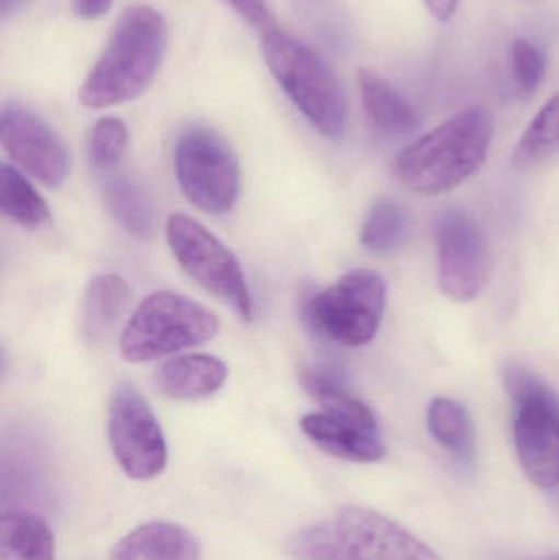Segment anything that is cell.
Instances as JSON below:
<instances>
[{
    "label": "cell",
    "mask_w": 559,
    "mask_h": 560,
    "mask_svg": "<svg viewBox=\"0 0 559 560\" xmlns=\"http://www.w3.org/2000/svg\"><path fill=\"white\" fill-rule=\"evenodd\" d=\"M492 135L488 108L473 105L404 148L394 161V173L420 196L450 192L481 170Z\"/></svg>",
    "instance_id": "cell-1"
},
{
    "label": "cell",
    "mask_w": 559,
    "mask_h": 560,
    "mask_svg": "<svg viewBox=\"0 0 559 560\" xmlns=\"http://www.w3.org/2000/svg\"><path fill=\"white\" fill-rule=\"evenodd\" d=\"M167 48V25L150 5L128 9L79 89L84 107L107 108L148 91Z\"/></svg>",
    "instance_id": "cell-2"
},
{
    "label": "cell",
    "mask_w": 559,
    "mask_h": 560,
    "mask_svg": "<svg viewBox=\"0 0 559 560\" xmlns=\"http://www.w3.org/2000/svg\"><path fill=\"white\" fill-rule=\"evenodd\" d=\"M263 56L295 107L328 140L343 138L348 102L337 74L311 46L281 30H266Z\"/></svg>",
    "instance_id": "cell-3"
},
{
    "label": "cell",
    "mask_w": 559,
    "mask_h": 560,
    "mask_svg": "<svg viewBox=\"0 0 559 560\" xmlns=\"http://www.w3.org/2000/svg\"><path fill=\"white\" fill-rule=\"evenodd\" d=\"M219 316L189 296L154 292L143 300L125 325L121 358L131 364L156 361L212 341Z\"/></svg>",
    "instance_id": "cell-4"
},
{
    "label": "cell",
    "mask_w": 559,
    "mask_h": 560,
    "mask_svg": "<svg viewBox=\"0 0 559 560\" xmlns=\"http://www.w3.org/2000/svg\"><path fill=\"white\" fill-rule=\"evenodd\" d=\"M505 390L514 401V440L519 460L538 489L559 487V400L537 374L505 362L501 371Z\"/></svg>",
    "instance_id": "cell-5"
},
{
    "label": "cell",
    "mask_w": 559,
    "mask_h": 560,
    "mask_svg": "<svg viewBox=\"0 0 559 560\" xmlns=\"http://www.w3.org/2000/svg\"><path fill=\"white\" fill-rule=\"evenodd\" d=\"M386 282L370 269H353L305 302L308 325L345 348L373 341L386 312Z\"/></svg>",
    "instance_id": "cell-6"
},
{
    "label": "cell",
    "mask_w": 559,
    "mask_h": 560,
    "mask_svg": "<svg viewBox=\"0 0 559 560\" xmlns=\"http://www.w3.org/2000/svg\"><path fill=\"white\" fill-rule=\"evenodd\" d=\"M174 173L186 199L210 215H225L238 200V158L212 128L194 125L183 130L174 147Z\"/></svg>",
    "instance_id": "cell-7"
},
{
    "label": "cell",
    "mask_w": 559,
    "mask_h": 560,
    "mask_svg": "<svg viewBox=\"0 0 559 560\" xmlns=\"http://www.w3.org/2000/svg\"><path fill=\"white\" fill-rule=\"evenodd\" d=\"M166 238L174 258L190 279L225 302L240 318L252 322L255 305L245 272L223 242L184 213L167 219Z\"/></svg>",
    "instance_id": "cell-8"
},
{
    "label": "cell",
    "mask_w": 559,
    "mask_h": 560,
    "mask_svg": "<svg viewBox=\"0 0 559 560\" xmlns=\"http://www.w3.org/2000/svg\"><path fill=\"white\" fill-rule=\"evenodd\" d=\"M108 441L118 466L130 479L151 480L167 464V446L160 421L147 398L120 385L108 405Z\"/></svg>",
    "instance_id": "cell-9"
},
{
    "label": "cell",
    "mask_w": 559,
    "mask_h": 560,
    "mask_svg": "<svg viewBox=\"0 0 559 560\" xmlns=\"http://www.w3.org/2000/svg\"><path fill=\"white\" fill-rule=\"evenodd\" d=\"M435 242L443 295L456 303L471 302L491 275V252L485 232L466 210L452 207L436 220Z\"/></svg>",
    "instance_id": "cell-10"
},
{
    "label": "cell",
    "mask_w": 559,
    "mask_h": 560,
    "mask_svg": "<svg viewBox=\"0 0 559 560\" xmlns=\"http://www.w3.org/2000/svg\"><path fill=\"white\" fill-rule=\"evenodd\" d=\"M0 141L10 160L48 189H58L71 173V154L58 133L19 104L0 110Z\"/></svg>",
    "instance_id": "cell-11"
},
{
    "label": "cell",
    "mask_w": 559,
    "mask_h": 560,
    "mask_svg": "<svg viewBox=\"0 0 559 560\" xmlns=\"http://www.w3.org/2000/svg\"><path fill=\"white\" fill-rule=\"evenodd\" d=\"M335 526L353 560H443L403 526L374 510L341 506Z\"/></svg>",
    "instance_id": "cell-12"
},
{
    "label": "cell",
    "mask_w": 559,
    "mask_h": 560,
    "mask_svg": "<svg viewBox=\"0 0 559 560\" xmlns=\"http://www.w3.org/2000/svg\"><path fill=\"white\" fill-rule=\"evenodd\" d=\"M229 365L213 354H184L156 369L154 384L161 394L179 401L212 397L225 385Z\"/></svg>",
    "instance_id": "cell-13"
},
{
    "label": "cell",
    "mask_w": 559,
    "mask_h": 560,
    "mask_svg": "<svg viewBox=\"0 0 559 560\" xmlns=\"http://www.w3.org/2000/svg\"><path fill=\"white\" fill-rule=\"evenodd\" d=\"M305 436L324 453L350 463H376L386 456L380 431L366 430L328 413H308L301 420Z\"/></svg>",
    "instance_id": "cell-14"
},
{
    "label": "cell",
    "mask_w": 559,
    "mask_h": 560,
    "mask_svg": "<svg viewBox=\"0 0 559 560\" xmlns=\"http://www.w3.org/2000/svg\"><path fill=\"white\" fill-rule=\"evenodd\" d=\"M200 542L189 529L167 522L138 526L114 546L110 560H199Z\"/></svg>",
    "instance_id": "cell-15"
},
{
    "label": "cell",
    "mask_w": 559,
    "mask_h": 560,
    "mask_svg": "<svg viewBox=\"0 0 559 560\" xmlns=\"http://www.w3.org/2000/svg\"><path fill=\"white\" fill-rule=\"evenodd\" d=\"M127 280L118 275H98L85 287L81 306V331L89 342H101L117 325L130 303Z\"/></svg>",
    "instance_id": "cell-16"
},
{
    "label": "cell",
    "mask_w": 559,
    "mask_h": 560,
    "mask_svg": "<svg viewBox=\"0 0 559 560\" xmlns=\"http://www.w3.org/2000/svg\"><path fill=\"white\" fill-rule=\"evenodd\" d=\"M358 84L364 112L381 131L400 137L417 130L419 117L412 105L383 75L361 69Z\"/></svg>",
    "instance_id": "cell-17"
},
{
    "label": "cell",
    "mask_w": 559,
    "mask_h": 560,
    "mask_svg": "<svg viewBox=\"0 0 559 560\" xmlns=\"http://www.w3.org/2000/svg\"><path fill=\"white\" fill-rule=\"evenodd\" d=\"M55 535L43 516L5 510L0 516V560H55Z\"/></svg>",
    "instance_id": "cell-18"
},
{
    "label": "cell",
    "mask_w": 559,
    "mask_h": 560,
    "mask_svg": "<svg viewBox=\"0 0 559 560\" xmlns=\"http://www.w3.org/2000/svg\"><path fill=\"white\" fill-rule=\"evenodd\" d=\"M102 197L112 219L135 238L148 240L156 229L153 200L141 184L118 174L105 179Z\"/></svg>",
    "instance_id": "cell-19"
},
{
    "label": "cell",
    "mask_w": 559,
    "mask_h": 560,
    "mask_svg": "<svg viewBox=\"0 0 559 560\" xmlns=\"http://www.w3.org/2000/svg\"><path fill=\"white\" fill-rule=\"evenodd\" d=\"M301 384L308 395L321 405L324 413L340 420L350 421L371 431H380L373 410L360 398L354 397L334 375L321 369L304 368Z\"/></svg>",
    "instance_id": "cell-20"
},
{
    "label": "cell",
    "mask_w": 559,
    "mask_h": 560,
    "mask_svg": "<svg viewBox=\"0 0 559 560\" xmlns=\"http://www.w3.org/2000/svg\"><path fill=\"white\" fill-rule=\"evenodd\" d=\"M430 433L459 463L471 464L476 457V431L468 410L452 398L436 397L427 413Z\"/></svg>",
    "instance_id": "cell-21"
},
{
    "label": "cell",
    "mask_w": 559,
    "mask_h": 560,
    "mask_svg": "<svg viewBox=\"0 0 559 560\" xmlns=\"http://www.w3.org/2000/svg\"><path fill=\"white\" fill-rule=\"evenodd\" d=\"M412 235V215L403 203L393 199H381L371 206L363 226L361 245L376 255L397 252Z\"/></svg>",
    "instance_id": "cell-22"
},
{
    "label": "cell",
    "mask_w": 559,
    "mask_h": 560,
    "mask_svg": "<svg viewBox=\"0 0 559 560\" xmlns=\"http://www.w3.org/2000/svg\"><path fill=\"white\" fill-rule=\"evenodd\" d=\"M0 209L7 219L28 230L45 229L51 212L38 190L16 167H0Z\"/></svg>",
    "instance_id": "cell-23"
},
{
    "label": "cell",
    "mask_w": 559,
    "mask_h": 560,
    "mask_svg": "<svg viewBox=\"0 0 559 560\" xmlns=\"http://www.w3.org/2000/svg\"><path fill=\"white\" fill-rule=\"evenodd\" d=\"M559 151V92L540 108L514 151L515 166L532 170L547 163Z\"/></svg>",
    "instance_id": "cell-24"
},
{
    "label": "cell",
    "mask_w": 559,
    "mask_h": 560,
    "mask_svg": "<svg viewBox=\"0 0 559 560\" xmlns=\"http://www.w3.org/2000/svg\"><path fill=\"white\" fill-rule=\"evenodd\" d=\"M286 549L295 560H353L345 548L335 523H321L299 529L289 538Z\"/></svg>",
    "instance_id": "cell-25"
},
{
    "label": "cell",
    "mask_w": 559,
    "mask_h": 560,
    "mask_svg": "<svg viewBox=\"0 0 559 560\" xmlns=\"http://www.w3.org/2000/svg\"><path fill=\"white\" fill-rule=\"evenodd\" d=\"M128 144V128L120 118H98L89 135V161L97 171H110L120 163Z\"/></svg>",
    "instance_id": "cell-26"
},
{
    "label": "cell",
    "mask_w": 559,
    "mask_h": 560,
    "mask_svg": "<svg viewBox=\"0 0 559 560\" xmlns=\"http://www.w3.org/2000/svg\"><path fill=\"white\" fill-rule=\"evenodd\" d=\"M512 75L519 92L531 97L545 78V58L540 49L525 38H517L511 49Z\"/></svg>",
    "instance_id": "cell-27"
},
{
    "label": "cell",
    "mask_w": 559,
    "mask_h": 560,
    "mask_svg": "<svg viewBox=\"0 0 559 560\" xmlns=\"http://www.w3.org/2000/svg\"><path fill=\"white\" fill-rule=\"evenodd\" d=\"M243 19L253 25L261 26L269 22V10L266 0H226Z\"/></svg>",
    "instance_id": "cell-28"
},
{
    "label": "cell",
    "mask_w": 559,
    "mask_h": 560,
    "mask_svg": "<svg viewBox=\"0 0 559 560\" xmlns=\"http://www.w3.org/2000/svg\"><path fill=\"white\" fill-rule=\"evenodd\" d=\"M114 0H74V10L81 19L97 20L110 10Z\"/></svg>",
    "instance_id": "cell-29"
},
{
    "label": "cell",
    "mask_w": 559,
    "mask_h": 560,
    "mask_svg": "<svg viewBox=\"0 0 559 560\" xmlns=\"http://www.w3.org/2000/svg\"><path fill=\"white\" fill-rule=\"evenodd\" d=\"M459 0H426L430 13L435 16L439 22H449L458 9Z\"/></svg>",
    "instance_id": "cell-30"
},
{
    "label": "cell",
    "mask_w": 559,
    "mask_h": 560,
    "mask_svg": "<svg viewBox=\"0 0 559 560\" xmlns=\"http://www.w3.org/2000/svg\"><path fill=\"white\" fill-rule=\"evenodd\" d=\"M26 0H0V15L2 19L15 15L25 7Z\"/></svg>",
    "instance_id": "cell-31"
},
{
    "label": "cell",
    "mask_w": 559,
    "mask_h": 560,
    "mask_svg": "<svg viewBox=\"0 0 559 560\" xmlns=\"http://www.w3.org/2000/svg\"><path fill=\"white\" fill-rule=\"evenodd\" d=\"M555 499H557L558 509H559V487L557 490H555Z\"/></svg>",
    "instance_id": "cell-32"
},
{
    "label": "cell",
    "mask_w": 559,
    "mask_h": 560,
    "mask_svg": "<svg viewBox=\"0 0 559 560\" xmlns=\"http://www.w3.org/2000/svg\"><path fill=\"white\" fill-rule=\"evenodd\" d=\"M541 560H559V555L550 556V558L541 559Z\"/></svg>",
    "instance_id": "cell-33"
}]
</instances>
